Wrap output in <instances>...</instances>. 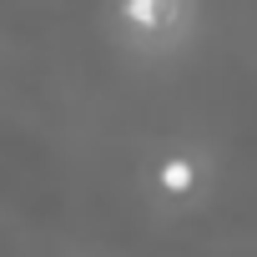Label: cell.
Instances as JSON below:
<instances>
[{
	"instance_id": "cell-1",
	"label": "cell",
	"mask_w": 257,
	"mask_h": 257,
	"mask_svg": "<svg viewBox=\"0 0 257 257\" xmlns=\"http://www.w3.org/2000/svg\"><path fill=\"white\" fill-rule=\"evenodd\" d=\"M172 6V0H132V6H126V16L132 21H142V26H157V16Z\"/></svg>"
},
{
	"instance_id": "cell-2",
	"label": "cell",
	"mask_w": 257,
	"mask_h": 257,
	"mask_svg": "<svg viewBox=\"0 0 257 257\" xmlns=\"http://www.w3.org/2000/svg\"><path fill=\"white\" fill-rule=\"evenodd\" d=\"M187 182H192V167L187 162H172L167 167V187H187Z\"/></svg>"
}]
</instances>
